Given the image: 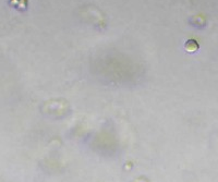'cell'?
I'll use <instances>...</instances> for the list:
<instances>
[{"label":"cell","mask_w":218,"mask_h":182,"mask_svg":"<svg viewBox=\"0 0 218 182\" xmlns=\"http://www.w3.org/2000/svg\"><path fill=\"white\" fill-rule=\"evenodd\" d=\"M184 49L189 52V54H193L199 49V44L196 43V40L194 39H190L187 43L184 44Z\"/></svg>","instance_id":"cell-1"},{"label":"cell","mask_w":218,"mask_h":182,"mask_svg":"<svg viewBox=\"0 0 218 182\" xmlns=\"http://www.w3.org/2000/svg\"><path fill=\"white\" fill-rule=\"evenodd\" d=\"M26 7H27V0H19V4H18L16 9H19V10H25Z\"/></svg>","instance_id":"cell-2"},{"label":"cell","mask_w":218,"mask_h":182,"mask_svg":"<svg viewBox=\"0 0 218 182\" xmlns=\"http://www.w3.org/2000/svg\"><path fill=\"white\" fill-rule=\"evenodd\" d=\"M19 4V0H10V6H13V7H18Z\"/></svg>","instance_id":"cell-3"}]
</instances>
